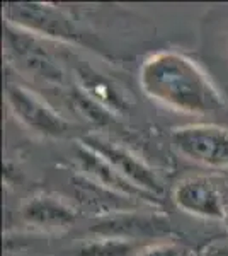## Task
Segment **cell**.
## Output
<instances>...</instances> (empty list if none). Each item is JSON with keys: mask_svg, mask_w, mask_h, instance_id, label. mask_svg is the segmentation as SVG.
<instances>
[{"mask_svg": "<svg viewBox=\"0 0 228 256\" xmlns=\"http://www.w3.org/2000/svg\"><path fill=\"white\" fill-rule=\"evenodd\" d=\"M73 192H75V198L80 207L90 210L99 218L124 212H135V210H140L142 205H147L135 198L116 193L85 176L73 178Z\"/></svg>", "mask_w": 228, "mask_h": 256, "instance_id": "obj_10", "label": "cell"}, {"mask_svg": "<svg viewBox=\"0 0 228 256\" xmlns=\"http://www.w3.org/2000/svg\"><path fill=\"white\" fill-rule=\"evenodd\" d=\"M5 41L14 58L36 77H41L46 82H55V84H60L63 80L61 68L55 64V60L46 50L38 43L34 34L7 22Z\"/></svg>", "mask_w": 228, "mask_h": 256, "instance_id": "obj_7", "label": "cell"}, {"mask_svg": "<svg viewBox=\"0 0 228 256\" xmlns=\"http://www.w3.org/2000/svg\"><path fill=\"white\" fill-rule=\"evenodd\" d=\"M77 159H78V164H80V169H82V172H84V176L95 181V183L113 190L116 193H121V195H126L130 198H135V200H138V202H143V204H147V205L160 204L159 196L150 195V193L136 188L135 184H131L130 181L126 180V178L119 174L109 162H106L101 156L95 154L94 150H90L89 147L82 146V144H78V147H77Z\"/></svg>", "mask_w": 228, "mask_h": 256, "instance_id": "obj_11", "label": "cell"}, {"mask_svg": "<svg viewBox=\"0 0 228 256\" xmlns=\"http://www.w3.org/2000/svg\"><path fill=\"white\" fill-rule=\"evenodd\" d=\"M90 232L97 234L99 238H113L123 239V241H133L135 238L147 236H164L169 232V220L157 214H140L124 212L118 216H109L99 218L90 227Z\"/></svg>", "mask_w": 228, "mask_h": 256, "instance_id": "obj_8", "label": "cell"}, {"mask_svg": "<svg viewBox=\"0 0 228 256\" xmlns=\"http://www.w3.org/2000/svg\"><path fill=\"white\" fill-rule=\"evenodd\" d=\"M131 242L113 238H97L92 242L78 250L77 256H128L131 251Z\"/></svg>", "mask_w": 228, "mask_h": 256, "instance_id": "obj_14", "label": "cell"}, {"mask_svg": "<svg viewBox=\"0 0 228 256\" xmlns=\"http://www.w3.org/2000/svg\"><path fill=\"white\" fill-rule=\"evenodd\" d=\"M198 256H228V242L227 241H213L206 244Z\"/></svg>", "mask_w": 228, "mask_h": 256, "instance_id": "obj_16", "label": "cell"}, {"mask_svg": "<svg viewBox=\"0 0 228 256\" xmlns=\"http://www.w3.org/2000/svg\"><path fill=\"white\" fill-rule=\"evenodd\" d=\"M72 98H73V102H75L77 110L80 111L82 114H85V118L90 120V122L95 123V125L104 126V125L114 123L116 114H113L109 110H106L104 106H101L99 102H95L94 99H90L78 88L72 92Z\"/></svg>", "mask_w": 228, "mask_h": 256, "instance_id": "obj_13", "label": "cell"}, {"mask_svg": "<svg viewBox=\"0 0 228 256\" xmlns=\"http://www.w3.org/2000/svg\"><path fill=\"white\" fill-rule=\"evenodd\" d=\"M7 106L17 122L46 138H61L68 134L70 123L51 104L20 84L9 82L5 89Z\"/></svg>", "mask_w": 228, "mask_h": 256, "instance_id": "obj_3", "label": "cell"}, {"mask_svg": "<svg viewBox=\"0 0 228 256\" xmlns=\"http://www.w3.org/2000/svg\"><path fill=\"white\" fill-rule=\"evenodd\" d=\"M80 144L101 156L106 162H109L119 174L126 178L136 188L159 198L162 196L164 186H162L157 172L150 166H147L140 158H136L133 152L128 150L126 147L119 146V144L102 137L99 134L85 135Z\"/></svg>", "mask_w": 228, "mask_h": 256, "instance_id": "obj_5", "label": "cell"}, {"mask_svg": "<svg viewBox=\"0 0 228 256\" xmlns=\"http://www.w3.org/2000/svg\"><path fill=\"white\" fill-rule=\"evenodd\" d=\"M140 88L152 101L186 114H210L225 110V94L206 70L181 52H157L138 70Z\"/></svg>", "mask_w": 228, "mask_h": 256, "instance_id": "obj_1", "label": "cell"}, {"mask_svg": "<svg viewBox=\"0 0 228 256\" xmlns=\"http://www.w3.org/2000/svg\"><path fill=\"white\" fill-rule=\"evenodd\" d=\"M77 79H78V89L84 94H87L90 99L104 106L113 114H119L128 110L130 102L126 96L114 82L106 79L102 74L94 70L89 65H80L77 68Z\"/></svg>", "mask_w": 228, "mask_h": 256, "instance_id": "obj_12", "label": "cell"}, {"mask_svg": "<svg viewBox=\"0 0 228 256\" xmlns=\"http://www.w3.org/2000/svg\"><path fill=\"white\" fill-rule=\"evenodd\" d=\"M3 10L7 22L34 36L60 41H75L80 36L72 19L48 4H7Z\"/></svg>", "mask_w": 228, "mask_h": 256, "instance_id": "obj_4", "label": "cell"}, {"mask_svg": "<svg viewBox=\"0 0 228 256\" xmlns=\"http://www.w3.org/2000/svg\"><path fill=\"white\" fill-rule=\"evenodd\" d=\"M172 144L182 158L215 171H228V128L189 123L172 130Z\"/></svg>", "mask_w": 228, "mask_h": 256, "instance_id": "obj_2", "label": "cell"}, {"mask_svg": "<svg viewBox=\"0 0 228 256\" xmlns=\"http://www.w3.org/2000/svg\"><path fill=\"white\" fill-rule=\"evenodd\" d=\"M220 188H222L223 193V205H225V216H223V224H225V229L228 232V176H223L218 180Z\"/></svg>", "mask_w": 228, "mask_h": 256, "instance_id": "obj_17", "label": "cell"}, {"mask_svg": "<svg viewBox=\"0 0 228 256\" xmlns=\"http://www.w3.org/2000/svg\"><path fill=\"white\" fill-rule=\"evenodd\" d=\"M172 202L177 208L193 217L223 222V193L218 180L213 176L193 174L182 178L172 188Z\"/></svg>", "mask_w": 228, "mask_h": 256, "instance_id": "obj_6", "label": "cell"}, {"mask_svg": "<svg viewBox=\"0 0 228 256\" xmlns=\"http://www.w3.org/2000/svg\"><path fill=\"white\" fill-rule=\"evenodd\" d=\"M136 256H184V250L172 241H159L145 246Z\"/></svg>", "mask_w": 228, "mask_h": 256, "instance_id": "obj_15", "label": "cell"}, {"mask_svg": "<svg viewBox=\"0 0 228 256\" xmlns=\"http://www.w3.org/2000/svg\"><path fill=\"white\" fill-rule=\"evenodd\" d=\"M20 217L26 224L44 230H65L75 224L78 210L63 198L38 193L20 205Z\"/></svg>", "mask_w": 228, "mask_h": 256, "instance_id": "obj_9", "label": "cell"}]
</instances>
